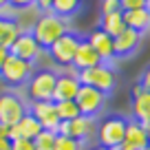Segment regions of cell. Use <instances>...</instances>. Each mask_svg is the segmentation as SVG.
Instances as JSON below:
<instances>
[{
  "label": "cell",
  "mask_w": 150,
  "mask_h": 150,
  "mask_svg": "<svg viewBox=\"0 0 150 150\" xmlns=\"http://www.w3.org/2000/svg\"><path fill=\"white\" fill-rule=\"evenodd\" d=\"M69 31H71L69 20L57 16V13H53V11H42L40 18L35 20V24L31 27V35L35 38V42L42 49H49L51 44H55Z\"/></svg>",
  "instance_id": "cell-1"
},
{
  "label": "cell",
  "mask_w": 150,
  "mask_h": 150,
  "mask_svg": "<svg viewBox=\"0 0 150 150\" xmlns=\"http://www.w3.org/2000/svg\"><path fill=\"white\" fill-rule=\"evenodd\" d=\"M57 82V71L40 69L33 71L27 82V97L31 102H53V91Z\"/></svg>",
  "instance_id": "cell-2"
},
{
  "label": "cell",
  "mask_w": 150,
  "mask_h": 150,
  "mask_svg": "<svg viewBox=\"0 0 150 150\" xmlns=\"http://www.w3.org/2000/svg\"><path fill=\"white\" fill-rule=\"evenodd\" d=\"M80 82L82 86H91V88H97L102 93H110L115 88V82H117V73L110 64L102 62V64L93 66V69H86V71H80Z\"/></svg>",
  "instance_id": "cell-3"
},
{
  "label": "cell",
  "mask_w": 150,
  "mask_h": 150,
  "mask_svg": "<svg viewBox=\"0 0 150 150\" xmlns=\"http://www.w3.org/2000/svg\"><path fill=\"white\" fill-rule=\"evenodd\" d=\"M126 126H128V122L124 117H119V115L106 117L97 128V146H104V148L122 146L124 135H126Z\"/></svg>",
  "instance_id": "cell-4"
},
{
  "label": "cell",
  "mask_w": 150,
  "mask_h": 150,
  "mask_svg": "<svg viewBox=\"0 0 150 150\" xmlns=\"http://www.w3.org/2000/svg\"><path fill=\"white\" fill-rule=\"evenodd\" d=\"M33 62H27V60H20V57L11 55L7 57L5 66L0 71V80L5 82L7 86H24L29 82V77L33 75Z\"/></svg>",
  "instance_id": "cell-5"
},
{
  "label": "cell",
  "mask_w": 150,
  "mask_h": 150,
  "mask_svg": "<svg viewBox=\"0 0 150 150\" xmlns=\"http://www.w3.org/2000/svg\"><path fill=\"white\" fill-rule=\"evenodd\" d=\"M80 42H82V38L75 35L73 31H69L66 35H62L55 44H51L47 51H49V55H51L53 64L64 66V69L66 66H73V60H75V53H77Z\"/></svg>",
  "instance_id": "cell-6"
},
{
  "label": "cell",
  "mask_w": 150,
  "mask_h": 150,
  "mask_svg": "<svg viewBox=\"0 0 150 150\" xmlns=\"http://www.w3.org/2000/svg\"><path fill=\"white\" fill-rule=\"evenodd\" d=\"M27 112H29V106L24 104L22 97H18L16 93H0V124L11 128Z\"/></svg>",
  "instance_id": "cell-7"
},
{
  "label": "cell",
  "mask_w": 150,
  "mask_h": 150,
  "mask_svg": "<svg viewBox=\"0 0 150 150\" xmlns=\"http://www.w3.org/2000/svg\"><path fill=\"white\" fill-rule=\"evenodd\" d=\"M106 99H108L106 93H102V91H97V88H91V86H82L77 97H75V102H77V108H80L82 115L95 117V115H99V112L104 110Z\"/></svg>",
  "instance_id": "cell-8"
},
{
  "label": "cell",
  "mask_w": 150,
  "mask_h": 150,
  "mask_svg": "<svg viewBox=\"0 0 150 150\" xmlns=\"http://www.w3.org/2000/svg\"><path fill=\"white\" fill-rule=\"evenodd\" d=\"M57 135H64V137H71V139H77V141H84V144H86V141L95 135L93 117L80 115V117H75V119L62 122L60 128H57Z\"/></svg>",
  "instance_id": "cell-9"
},
{
  "label": "cell",
  "mask_w": 150,
  "mask_h": 150,
  "mask_svg": "<svg viewBox=\"0 0 150 150\" xmlns=\"http://www.w3.org/2000/svg\"><path fill=\"white\" fill-rule=\"evenodd\" d=\"M80 71L71 66V73H57V82H55V91H53V102H66V99H75L77 93L82 88L80 82Z\"/></svg>",
  "instance_id": "cell-10"
},
{
  "label": "cell",
  "mask_w": 150,
  "mask_h": 150,
  "mask_svg": "<svg viewBox=\"0 0 150 150\" xmlns=\"http://www.w3.org/2000/svg\"><path fill=\"white\" fill-rule=\"evenodd\" d=\"M29 112L40 122L42 130L57 132L62 119H60V115H57L55 102H31V104H29Z\"/></svg>",
  "instance_id": "cell-11"
},
{
  "label": "cell",
  "mask_w": 150,
  "mask_h": 150,
  "mask_svg": "<svg viewBox=\"0 0 150 150\" xmlns=\"http://www.w3.org/2000/svg\"><path fill=\"white\" fill-rule=\"evenodd\" d=\"M42 51L44 49L35 42V38L31 35V31H22L18 35V40H16V42L11 44V49H9L11 55L20 57V60H27V62H35L38 57L42 55Z\"/></svg>",
  "instance_id": "cell-12"
},
{
  "label": "cell",
  "mask_w": 150,
  "mask_h": 150,
  "mask_svg": "<svg viewBox=\"0 0 150 150\" xmlns=\"http://www.w3.org/2000/svg\"><path fill=\"white\" fill-rule=\"evenodd\" d=\"M86 42L95 49V53L102 57V62L108 64V62L115 60V42H112V38L108 35L106 31H102L99 27L93 29V31L86 35Z\"/></svg>",
  "instance_id": "cell-13"
},
{
  "label": "cell",
  "mask_w": 150,
  "mask_h": 150,
  "mask_svg": "<svg viewBox=\"0 0 150 150\" xmlns=\"http://www.w3.org/2000/svg\"><path fill=\"white\" fill-rule=\"evenodd\" d=\"M42 132V126H40V122H38L35 117H33L31 112H27L22 119H20L16 126L9 128V132H7V137H9L11 141L13 139H35L38 135Z\"/></svg>",
  "instance_id": "cell-14"
},
{
  "label": "cell",
  "mask_w": 150,
  "mask_h": 150,
  "mask_svg": "<svg viewBox=\"0 0 150 150\" xmlns=\"http://www.w3.org/2000/svg\"><path fill=\"white\" fill-rule=\"evenodd\" d=\"M141 38H144L141 33H137V31H132V29L126 27L117 38H112V42H115V57H128V55H132V53L139 49Z\"/></svg>",
  "instance_id": "cell-15"
},
{
  "label": "cell",
  "mask_w": 150,
  "mask_h": 150,
  "mask_svg": "<svg viewBox=\"0 0 150 150\" xmlns=\"http://www.w3.org/2000/svg\"><path fill=\"white\" fill-rule=\"evenodd\" d=\"M130 110H132L135 122H148L150 119V91H144L141 84H137L132 88Z\"/></svg>",
  "instance_id": "cell-16"
},
{
  "label": "cell",
  "mask_w": 150,
  "mask_h": 150,
  "mask_svg": "<svg viewBox=\"0 0 150 150\" xmlns=\"http://www.w3.org/2000/svg\"><path fill=\"white\" fill-rule=\"evenodd\" d=\"M148 146V132L141 128L139 122H128L126 126V135L122 141V150H144Z\"/></svg>",
  "instance_id": "cell-17"
},
{
  "label": "cell",
  "mask_w": 150,
  "mask_h": 150,
  "mask_svg": "<svg viewBox=\"0 0 150 150\" xmlns=\"http://www.w3.org/2000/svg\"><path fill=\"white\" fill-rule=\"evenodd\" d=\"M102 64V57L95 53V49L86 42V38L80 42L77 47V53H75V60H73V66L77 71H86V69H93V66Z\"/></svg>",
  "instance_id": "cell-18"
},
{
  "label": "cell",
  "mask_w": 150,
  "mask_h": 150,
  "mask_svg": "<svg viewBox=\"0 0 150 150\" xmlns=\"http://www.w3.org/2000/svg\"><path fill=\"white\" fill-rule=\"evenodd\" d=\"M124 22H126L128 29L141 33L144 35L146 31H150V11L146 9H130V11H124Z\"/></svg>",
  "instance_id": "cell-19"
},
{
  "label": "cell",
  "mask_w": 150,
  "mask_h": 150,
  "mask_svg": "<svg viewBox=\"0 0 150 150\" xmlns=\"http://www.w3.org/2000/svg\"><path fill=\"white\" fill-rule=\"evenodd\" d=\"M20 33H22V31H20L18 22H16L13 18H0V47H2V49L9 51L11 44L18 40Z\"/></svg>",
  "instance_id": "cell-20"
},
{
  "label": "cell",
  "mask_w": 150,
  "mask_h": 150,
  "mask_svg": "<svg viewBox=\"0 0 150 150\" xmlns=\"http://www.w3.org/2000/svg\"><path fill=\"white\" fill-rule=\"evenodd\" d=\"M99 29H102V31H106L110 38H117L119 33L126 29V22H124V11L102 16V20H99Z\"/></svg>",
  "instance_id": "cell-21"
},
{
  "label": "cell",
  "mask_w": 150,
  "mask_h": 150,
  "mask_svg": "<svg viewBox=\"0 0 150 150\" xmlns=\"http://www.w3.org/2000/svg\"><path fill=\"white\" fill-rule=\"evenodd\" d=\"M82 2H84V0H53L51 11L69 20L71 16H75L77 11L82 9Z\"/></svg>",
  "instance_id": "cell-22"
},
{
  "label": "cell",
  "mask_w": 150,
  "mask_h": 150,
  "mask_svg": "<svg viewBox=\"0 0 150 150\" xmlns=\"http://www.w3.org/2000/svg\"><path fill=\"white\" fill-rule=\"evenodd\" d=\"M55 108H57V115H60L62 122H69V119H75V117H80V115H82L80 108H77V102H75V99L55 102Z\"/></svg>",
  "instance_id": "cell-23"
},
{
  "label": "cell",
  "mask_w": 150,
  "mask_h": 150,
  "mask_svg": "<svg viewBox=\"0 0 150 150\" xmlns=\"http://www.w3.org/2000/svg\"><path fill=\"white\" fill-rule=\"evenodd\" d=\"M55 137H57V132L42 130L33 139V148L35 150H55Z\"/></svg>",
  "instance_id": "cell-24"
},
{
  "label": "cell",
  "mask_w": 150,
  "mask_h": 150,
  "mask_svg": "<svg viewBox=\"0 0 150 150\" xmlns=\"http://www.w3.org/2000/svg\"><path fill=\"white\" fill-rule=\"evenodd\" d=\"M55 150H84V141L71 139V137L57 135L55 137Z\"/></svg>",
  "instance_id": "cell-25"
},
{
  "label": "cell",
  "mask_w": 150,
  "mask_h": 150,
  "mask_svg": "<svg viewBox=\"0 0 150 150\" xmlns=\"http://www.w3.org/2000/svg\"><path fill=\"white\" fill-rule=\"evenodd\" d=\"M117 11H122V2L119 0H102V16L117 13Z\"/></svg>",
  "instance_id": "cell-26"
},
{
  "label": "cell",
  "mask_w": 150,
  "mask_h": 150,
  "mask_svg": "<svg viewBox=\"0 0 150 150\" xmlns=\"http://www.w3.org/2000/svg\"><path fill=\"white\" fill-rule=\"evenodd\" d=\"M122 2V11H130V9H144L146 0H119Z\"/></svg>",
  "instance_id": "cell-27"
},
{
  "label": "cell",
  "mask_w": 150,
  "mask_h": 150,
  "mask_svg": "<svg viewBox=\"0 0 150 150\" xmlns=\"http://www.w3.org/2000/svg\"><path fill=\"white\" fill-rule=\"evenodd\" d=\"M11 150H35L31 139H13L11 141Z\"/></svg>",
  "instance_id": "cell-28"
},
{
  "label": "cell",
  "mask_w": 150,
  "mask_h": 150,
  "mask_svg": "<svg viewBox=\"0 0 150 150\" xmlns=\"http://www.w3.org/2000/svg\"><path fill=\"white\" fill-rule=\"evenodd\" d=\"M7 2H9L11 7H13V9H27V7H33L35 5V0H7Z\"/></svg>",
  "instance_id": "cell-29"
},
{
  "label": "cell",
  "mask_w": 150,
  "mask_h": 150,
  "mask_svg": "<svg viewBox=\"0 0 150 150\" xmlns=\"http://www.w3.org/2000/svg\"><path fill=\"white\" fill-rule=\"evenodd\" d=\"M16 13H18V9H13L9 2L0 7V18H13V20H16Z\"/></svg>",
  "instance_id": "cell-30"
},
{
  "label": "cell",
  "mask_w": 150,
  "mask_h": 150,
  "mask_svg": "<svg viewBox=\"0 0 150 150\" xmlns=\"http://www.w3.org/2000/svg\"><path fill=\"white\" fill-rule=\"evenodd\" d=\"M141 86H144V91H150V66L144 71V75H141Z\"/></svg>",
  "instance_id": "cell-31"
},
{
  "label": "cell",
  "mask_w": 150,
  "mask_h": 150,
  "mask_svg": "<svg viewBox=\"0 0 150 150\" xmlns=\"http://www.w3.org/2000/svg\"><path fill=\"white\" fill-rule=\"evenodd\" d=\"M35 5L40 11H51V5H53V0H35Z\"/></svg>",
  "instance_id": "cell-32"
},
{
  "label": "cell",
  "mask_w": 150,
  "mask_h": 150,
  "mask_svg": "<svg viewBox=\"0 0 150 150\" xmlns=\"http://www.w3.org/2000/svg\"><path fill=\"white\" fill-rule=\"evenodd\" d=\"M0 150H11V139L9 137H0Z\"/></svg>",
  "instance_id": "cell-33"
},
{
  "label": "cell",
  "mask_w": 150,
  "mask_h": 150,
  "mask_svg": "<svg viewBox=\"0 0 150 150\" xmlns=\"http://www.w3.org/2000/svg\"><path fill=\"white\" fill-rule=\"evenodd\" d=\"M7 57H9V51H7V49H2V47H0V71H2V66H5Z\"/></svg>",
  "instance_id": "cell-34"
},
{
  "label": "cell",
  "mask_w": 150,
  "mask_h": 150,
  "mask_svg": "<svg viewBox=\"0 0 150 150\" xmlns=\"http://www.w3.org/2000/svg\"><path fill=\"white\" fill-rule=\"evenodd\" d=\"M139 124H141V128H144V130L148 132V137H150V119L148 122H139Z\"/></svg>",
  "instance_id": "cell-35"
},
{
  "label": "cell",
  "mask_w": 150,
  "mask_h": 150,
  "mask_svg": "<svg viewBox=\"0 0 150 150\" xmlns=\"http://www.w3.org/2000/svg\"><path fill=\"white\" fill-rule=\"evenodd\" d=\"M7 132H9V128L5 124H0V137H7Z\"/></svg>",
  "instance_id": "cell-36"
},
{
  "label": "cell",
  "mask_w": 150,
  "mask_h": 150,
  "mask_svg": "<svg viewBox=\"0 0 150 150\" xmlns=\"http://www.w3.org/2000/svg\"><path fill=\"white\" fill-rule=\"evenodd\" d=\"M91 150H108V148H104V146H95V148H91Z\"/></svg>",
  "instance_id": "cell-37"
},
{
  "label": "cell",
  "mask_w": 150,
  "mask_h": 150,
  "mask_svg": "<svg viewBox=\"0 0 150 150\" xmlns=\"http://www.w3.org/2000/svg\"><path fill=\"white\" fill-rule=\"evenodd\" d=\"M146 9H148V11H150V0H146Z\"/></svg>",
  "instance_id": "cell-38"
},
{
  "label": "cell",
  "mask_w": 150,
  "mask_h": 150,
  "mask_svg": "<svg viewBox=\"0 0 150 150\" xmlns=\"http://www.w3.org/2000/svg\"><path fill=\"white\" fill-rule=\"evenodd\" d=\"M108 150H122V146H117V148H108Z\"/></svg>",
  "instance_id": "cell-39"
},
{
  "label": "cell",
  "mask_w": 150,
  "mask_h": 150,
  "mask_svg": "<svg viewBox=\"0 0 150 150\" xmlns=\"http://www.w3.org/2000/svg\"><path fill=\"white\" fill-rule=\"evenodd\" d=\"M2 5H7V0H0V7H2Z\"/></svg>",
  "instance_id": "cell-40"
},
{
  "label": "cell",
  "mask_w": 150,
  "mask_h": 150,
  "mask_svg": "<svg viewBox=\"0 0 150 150\" xmlns=\"http://www.w3.org/2000/svg\"><path fill=\"white\" fill-rule=\"evenodd\" d=\"M144 150H150V144H148V146H146V148H144Z\"/></svg>",
  "instance_id": "cell-41"
},
{
  "label": "cell",
  "mask_w": 150,
  "mask_h": 150,
  "mask_svg": "<svg viewBox=\"0 0 150 150\" xmlns=\"http://www.w3.org/2000/svg\"><path fill=\"white\" fill-rule=\"evenodd\" d=\"M148 144H150V137H148Z\"/></svg>",
  "instance_id": "cell-42"
}]
</instances>
